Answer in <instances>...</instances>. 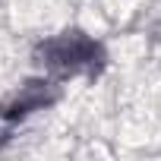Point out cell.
I'll return each mask as SVG.
<instances>
[{
	"instance_id": "cell-1",
	"label": "cell",
	"mask_w": 161,
	"mask_h": 161,
	"mask_svg": "<svg viewBox=\"0 0 161 161\" xmlns=\"http://www.w3.org/2000/svg\"><path fill=\"white\" fill-rule=\"evenodd\" d=\"M35 60L54 76H98L108 63L104 47L86 32L69 29L35 47Z\"/></svg>"
},
{
	"instance_id": "cell-2",
	"label": "cell",
	"mask_w": 161,
	"mask_h": 161,
	"mask_svg": "<svg viewBox=\"0 0 161 161\" xmlns=\"http://www.w3.org/2000/svg\"><path fill=\"white\" fill-rule=\"evenodd\" d=\"M54 101H57V89L51 82H44V79L25 82L13 98H7L3 104H0V142H7L32 114L51 108Z\"/></svg>"
}]
</instances>
